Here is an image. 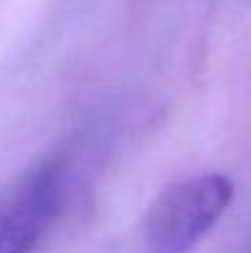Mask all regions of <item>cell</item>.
I'll use <instances>...</instances> for the list:
<instances>
[{"instance_id":"cell-1","label":"cell","mask_w":251,"mask_h":253,"mask_svg":"<svg viewBox=\"0 0 251 253\" xmlns=\"http://www.w3.org/2000/svg\"><path fill=\"white\" fill-rule=\"evenodd\" d=\"M234 199L227 174L204 172L172 182L146 216L148 253H190L224 216Z\"/></svg>"},{"instance_id":"cell-2","label":"cell","mask_w":251,"mask_h":253,"mask_svg":"<svg viewBox=\"0 0 251 253\" xmlns=\"http://www.w3.org/2000/svg\"><path fill=\"white\" fill-rule=\"evenodd\" d=\"M62 202V174L42 168L0 199V253H32Z\"/></svg>"}]
</instances>
